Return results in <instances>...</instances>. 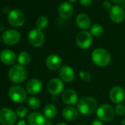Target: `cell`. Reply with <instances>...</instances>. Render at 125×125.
<instances>
[{
    "mask_svg": "<svg viewBox=\"0 0 125 125\" xmlns=\"http://www.w3.org/2000/svg\"><path fill=\"white\" fill-rule=\"evenodd\" d=\"M98 108L96 100L91 96H85L81 98L77 105V109L79 113L83 115H91L94 113Z\"/></svg>",
    "mask_w": 125,
    "mask_h": 125,
    "instance_id": "cell-1",
    "label": "cell"
},
{
    "mask_svg": "<svg viewBox=\"0 0 125 125\" xmlns=\"http://www.w3.org/2000/svg\"><path fill=\"white\" fill-rule=\"evenodd\" d=\"M91 60L96 66L99 67H105L110 62L111 56L109 52L106 49L97 48L92 52Z\"/></svg>",
    "mask_w": 125,
    "mask_h": 125,
    "instance_id": "cell-2",
    "label": "cell"
},
{
    "mask_svg": "<svg viewBox=\"0 0 125 125\" xmlns=\"http://www.w3.org/2000/svg\"><path fill=\"white\" fill-rule=\"evenodd\" d=\"M96 115L97 118L102 121H111L115 115V108H113L110 104H102L98 107L96 110Z\"/></svg>",
    "mask_w": 125,
    "mask_h": 125,
    "instance_id": "cell-3",
    "label": "cell"
},
{
    "mask_svg": "<svg viewBox=\"0 0 125 125\" xmlns=\"http://www.w3.org/2000/svg\"><path fill=\"white\" fill-rule=\"evenodd\" d=\"M27 76L26 69L21 65L13 66L8 72L9 79L14 83H21L24 82Z\"/></svg>",
    "mask_w": 125,
    "mask_h": 125,
    "instance_id": "cell-4",
    "label": "cell"
},
{
    "mask_svg": "<svg viewBox=\"0 0 125 125\" xmlns=\"http://www.w3.org/2000/svg\"><path fill=\"white\" fill-rule=\"evenodd\" d=\"M93 43L91 34L88 31L80 32L76 37V43L77 46L82 49H87L91 47Z\"/></svg>",
    "mask_w": 125,
    "mask_h": 125,
    "instance_id": "cell-5",
    "label": "cell"
},
{
    "mask_svg": "<svg viewBox=\"0 0 125 125\" xmlns=\"http://www.w3.org/2000/svg\"><path fill=\"white\" fill-rule=\"evenodd\" d=\"M10 99L14 102L21 103L27 99V91L21 86L15 85L10 88L8 92Z\"/></svg>",
    "mask_w": 125,
    "mask_h": 125,
    "instance_id": "cell-6",
    "label": "cell"
},
{
    "mask_svg": "<svg viewBox=\"0 0 125 125\" xmlns=\"http://www.w3.org/2000/svg\"><path fill=\"white\" fill-rule=\"evenodd\" d=\"M8 21L12 26L19 27L25 22L24 14L18 9H13L8 14Z\"/></svg>",
    "mask_w": 125,
    "mask_h": 125,
    "instance_id": "cell-7",
    "label": "cell"
},
{
    "mask_svg": "<svg viewBox=\"0 0 125 125\" xmlns=\"http://www.w3.org/2000/svg\"><path fill=\"white\" fill-rule=\"evenodd\" d=\"M29 42L35 47H39L43 45L44 42V34L41 30L38 28L32 30L28 35Z\"/></svg>",
    "mask_w": 125,
    "mask_h": 125,
    "instance_id": "cell-8",
    "label": "cell"
},
{
    "mask_svg": "<svg viewBox=\"0 0 125 125\" xmlns=\"http://www.w3.org/2000/svg\"><path fill=\"white\" fill-rule=\"evenodd\" d=\"M16 121V113L9 108L0 110V123L3 125H13Z\"/></svg>",
    "mask_w": 125,
    "mask_h": 125,
    "instance_id": "cell-9",
    "label": "cell"
},
{
    "mask_svg": "<svg viewBox=\"0 0 125 125\" xmlns=\"http://www.w3.org/2000/svg\"><path fill=\"white\" fill-rule=\"evenodd\" d=\"M21 38V35L19 32L15 30H6L2 35V40L4 43L7 45H15L16 44Z\"/></svg>",
    "mask_w": 125,
    "mask_h": 125,
    "instance_id": "cell-10",
    "label": "cell"
},
{
    "mask_svg": "<svg viewBox=\"0 0 125 125\" xmlns=\"http://www.w3.org/2000/svg\"><path fill=\"white\" fill-rule=\"evenodd\" d=\"M125 98L124 89L118 85L114 86L110 91V99L112 102L118 104H121Z\"/></svg>",
    "mask_w": 125,
    "mask_h": 125,
    "instance_id": "cell-11",
    "label": "cell"
},
{
    "mask_svg": "<svg viewBox=\"0 0 125 125\" xmlns=\"http://www.w3.org/2000/svg\"><path fill=\"white\" fill-rule=\"evenodd\" d=\"M64 88V84L60 78H53L52 79L48 85H47V90L52 95L56 96L60 94Z\"/></svg>",
    "mask_w": 125,
    "mask_h": 125,
    "instance_id": "cell-12",
    "label": "cell"
},
{
    "mask_svg": "<svg viewBox=\"0 0 125 125\" xmlns=\"http://www.w3.org/2000/svg\"><path fill=\"white\" fill-rule=\"evenodd\" d=\"M59 77L62 82L71 83L74 80L75 72L74 69L69 66H61L59 70Z\"/></svg>",
    "mask_w": 125,
    "mask_h": 125,
    "instance_id": "cell-13",
    "label": "cell"
},
{
    "mask_svg": "<svg viewBox=\"0 0 125 125\" xmlns=\"http://www.w3.org/2000/svg\"><path fill=\"white\" fill-rule=\"evenodd\" d=\"M62 100L66 104L71 106L75 104L78 102V94L74 89H66L62 94Z\"/></svg>",
    "mask_w": 125,
    "mask_h": 125,
    "instance_id": "cell-14",
    "label": "cell"
},
{
    "mask_svg": "<svg viewBox=\"0 0 125 125\" xmlns=\"http://www.w3.org/2000/svg\"><path fill=\"white\" fill-rule=\"evenodd\" d=\"M46 66L49 69L52 71H56L60 69L62 66L61 57L57 54H54L49 55L46 60Z\"/></svg>",
    "mask_w": 125,
    "mask_h": 125,
    "instance_id": "cell-15",
    "label": "cell"
},
{
    "mask_svg": "<svg viewBox=\"0 0 125 125\" xmlns=\"http://www.w3.org/2000/svg\"><path fill=\"white\" fill-rule=\"evenodd\" d=\"M110 17L114 23H121L125 17L124 9L118 5L113 6L110 10Z\"/></svg>",
    "mask_w": 125,
    "mask_h": 125,
    "instance_id": "cell-16",
    "label": "cell"
},
{
    "mask_svg": "<svg viewBox=\"0 0 125 125\" xmlns=\"http://www.w3.org/2000/svg\"><path fill=\"white\" fill-rule=\"evenodd\" d=\"M46 118L39 112L31 113L27 118V122L29 125H45Z\"/></svg>",
    "mask_w": 125,
    "mask_h": 125,
    "instance_id": "cell-17",
    "label": "cell"
},
{
    "mask_svg": "<svg viewBox=\"0 0 125 125\" xmlns=\"http://www.w3.org/2000/svg\"><path fill=\"white\" fill-rule=\"evenodd\" d=\"M43 89V84L41 80L38 79H32L27 84V91L32 95L39 94Z\"/></svg>",
    "mask_w": 125,
    "mask_h": 125,
    "instance_id": "cell-18",
    "label": "cell"
},
{
    "mask_svg": "<svg viewBox=\"0 0 125 125\" xmlns=\"http://www.w3.org/2000/svg\"><path fill=\"white\" fill-rule=\"evenodd\" d=\"M74 13L73 6L69 2L62 3L58 8V14L62 19H69L70 18Z\"/></svg>",
    "mask_w": 125,
    "mask_h": 125,
    "instance_id": "cell-19",
    "label": "cell"
},
{
    "mask_svg": "<svg viewBox=\"0 0 125 125\" xmlns=\"http://www.w3.org/2000/svg\"><path fill=\"white\" fill-rule=\"evenodd\" d=\"M0 60L6 65H13L16 60V56L11 50L5 49L0 54Z\"/></svg>",
    "mask_w": 125,
    "mask_h": 125,
    "instance_id": "cell-20",
    "label": "cell"
},
{
    "mask_svg": "<svg viewBox=\"0 0 125 125\" xmlns=\"http://www.w3.org/2000/svg\"><path fill=\"white\" fill-rule=\"evenodd\" d=\"M78 110L74 107L72 106H67L66 107L62 112V117L64 118L66 121H72L77 119L78 116Z\"/></svg>",
    "mask_w": 125,
    "mask_h": 125,
    "instance_id": "cell-21",
    "label": "cell"
},
{
    "mask_svg": "<svg viewBox=\"0 0 125 125\" xmlns=\"http://www.w3.org/2000/svg\"><path fill=\"white\" fill-rule=\"evenodd\" d=\"M77 25L82 30H88L91 27V19L89 16L85 13L79 14L76 18Z\"/></svg>",
    "mask_w": 125,
    "mask_h": 125,
    "instance_id": "cell-22",
    "label": "cell"
},
{
    "mask_svg": "<svg viewBox=\"0 0 125 125\" xmlns=\"http://www.w3.org/2000/svg\"><path fill=\"white\" fill-rule=\"evenodd\" d=\"M57 113L56 106L53 104H48L43 108V115L46 118L52 119L54 118Z\"/></svg>",
    "mask_w": 125,
    "mask_h": 125,
    "instance_id": "cell-23",
    "label": "cell"
},
{
    "mask_svg": "<svg viewBox=\"0 0 125 125\" xmlns=\"http://www.w3.org/2000/svg\"><path fill=\"white\" fill-rule=\"evenodd\" d=\"M31 60V56L30 54L27 52H22L19 54L18 57V62L21 66H27L30 63Z\"/></svg>",
    "mask_w": 125,
    "mask_h": 125,
    "instance_id": "cell-24",
    "label": "cell"
},
{
    "mask_svg": "<svg viewBox=\"0 0 125 125\" xmlns=\"http://www.w3.org/2000/svg\"><path fill=\"white\" fill-rule=\"evenodd\" d=\"M104 31L103 27L99 24H93L90 27V33L91 34L92 36L94 37H99L102 35Z\"/></svg>",
    "mask_w": 125,
    "mask_h": 125,
    "instance_id": "cell-25",
    "label": "cell"
},
{
    "mask_svg": "<svg viewBox=\"0 0 125 125\" xmlns=\"http://www.w3.org/2000/svg\"><path fill=\"white\" fill-rule=\"evenodd\" d=\"M48 23H49L48 19L46 16H40L37 19L36 25H37L38 29H39V30H43V29H45L47 27Z\"/></svg>",
    "mask_w": 125,
    "mask_h": 125,
    "instance_id": "cell-26",
    "label": "cell"
},
{
    "mask_svg": "<svg viewBox=\"0 0 125 125\" xmlns=\"http://www.w3.org/2000/svg\"><path fill=\"white\" fill-rule=\"evenodd\" d=\"M27 103H28V105L32 109H38L41 105L40 99L37 97H35V96L30 97L28 99Z\"/></svg>",
    "mask_w": 125,
    "mask_h": 125,
    "instance_id": "cell-27",
    "label": "cell"
},
{
    "mask_svg": "<svg viewBox=\"0 0 125 125\" xmlns=\"http://www.w3.org/2000/svg\"><path fill=\"white\" fill-rule=\"evenodd\" d=\"M79 76H80V79L85 83H88V82L91 81V80L90 73H88V72H86L85 70H81L79 72Z\"/></svg>",
    "mask_w": 125,
    "mask_h": 125,
    "instance_id": "cell-28",
    "label": "cell"
},
{
    "mask_svg": "<svg viewBox=\"0 0 125 125\" xmlns=\"http://www.w3.org/2000/svg\"><path fill=\"white\" fill-rule=\"evenodd\" d=\"M27 113H28V110L27 109L24 107V106H21V107H19L17 109H16V114L20 117V118H24L27 115Z\"/></svg>",
    "mask_w": 125,
    "mask_h": 125,
    "instance_id": "cell-29",
    "label": "cell"
},
{
    "mask_svg": "<svg viewBox=\"0 0 125 125\" xmlns=\"http://www.w3.org/2000/svg\"><path fill=\"white\" fill-rule=\"evenodd\" d=\"M115 114L118 115H124L125 114V106L121 103L118 104L115 107Z\"/></svg>",
    "mask_w": 125,
    "mask_h": 125,
    "instance_id": "cell-30",
    "label": "cell"
},
{
    "mask_svg": "<svg viewBox=\"0 0 125 125\" xmlns=\"http://www.w3.org/2000/svg\"><path fill=\"white\" fill-rule=\"evenodd\" d=\"M93 0H80V2L83 6H88L92 3Z\"/></svg>",
    "mask_w": 125,
    "mask_h": 125,
    "instance_id": "cell-31",
    "label": "cell"
},
{
    "mask_svg": "<svg viewBox=\"0 0 125 125\" xmlns=\"http://www.w3.org/2000/svg\"><path fill=\"white\" fill-rule=\"evenodd\" d=\"M103 7H104V8L106 9V10H109V9L110 10L111 8H112L110 2H108V1H107V0H105V1L103 2Z\"/></svg>",
    "mask_w": 125,
    "mask_h": 125,
    "instance_id": "cell-32",
    "label": "cell"
},
{
    "mask_svg": "<svg viewBox=\"0 0 125 125\" xmlns=\"http://www.w3.org/2000/svg\"><path fill=\"white\" fill-rule=\"evenodd\" d=\"M91 125H104L103 122L100 121L99 119H95L92 121Z\"/></svg>",
    "mask_w": 125,
    "mask_h": 125,
    "instance_id": "cell-33",
    "label": "cell"
},
{
    "mask_svg": "<svg viewBox=\"0 0 125 125\" xmlns=\"http://www.w3.org/2000/svg\"><path fill=\"white\" fill-rule=\"evenodd\" d=\"M111 1L114 3L119 4V3H123L124 2V0H111Z\"/></svg>",
    "mask_w": 125,
    "mask_h": 125,
    "instance_id": "cell-34",
    "label": "cell"
},
{
    "mask_svg": "<svg viewBox=\"0 0 125 125\" xmlns=\"http://www.w3.org/2000/svg\"><path fill=\"white\" fill-rule=\"evenodd\" d=\"M17 125H27V123L24 120H21L18 122Z\"/></svg>",
    "mask_w": 125,
    "mask_h": 125,
    "instance_id": "cell-35",
    "label": "cell"
},
{
    "mask_svg": "<svg viewBox=\"0 0 125 125\" xmlns=\"http://www.w3.org/2000/svg\"><path fill=\"white\" fill-rule=\"evenodd\" d=\"M56 125H67L66 124H65V123H63V122H61V123H58V124H57Z\"/></svg>",
    "mask_w": 125,
    "mask_h": 125,
    "instance_id": "cell-36",
    "label": "cell"
},
{
    "mask_svg": "<svg viewBox=\"0 0 125 125\" xmlns=\"http://www.w3.org/2000/svg\"><path fill=\"white\" fill-rule=\"evenodd\" d=\"M121 124H122V125H125V119H124V120L121 121Z\"/></svg>",
    "mask_w": 125,
    "mask_h": 125,
    "instance_id": "cell-37",
    "label": "cell"
},
{
    "mask_svg": "<svg viewBox=\"0 0 125 125\" xmlns=\"http://www.w3.org/2000/svg\"><path fill=\"white\" fill-rule=\"evenodd\" d=\"M123 9L125 10V0H124V2H123Z\"/></svg>",
    "mask_w": 125,
    "mask_h": 125,
    "instance_id": "cell-38",
    "label": "cell"
},
{
    "mask_svg": "<svg viewBox=\"0 0 125 125\" xmlns=\"http://www.w3.org/2000/svg\"><path fill=\"white\" fill-rule=\"evenodd\" d=\"M69 2H77V0H69Z\"/></svg>",
    "mask_w": 125,
    "mask_h": 125,
    "instance_id": "cell-39",
    "label": "cell"
},
{
    "mask_svg": "<svg viewBox=\"0 0 125 125\" xmlns=\"http://www.w3.org/2000/svg\"><path fill=\"white\" fill-rule=\"evenodd\" d=\"M78 125H83V124H78Z\"/></svg>",
    "mask_w": 125,
    "mask_h": 125,
    "instance_id": "cell-40",
    "label": "cell"
},
{
    "mask_svg": "<svg viewBox=\"0 0 125 125\" xmlns=\"http://www.w3.org/2000/svg\"><path fill=\"white\" fill-rule=\"evenodd\" d=\"M0 41H1V39H0Z\"/></svg>",
    "mask_w": 125,
    "mask_h": 125,
    "instance_id": "cell-41",
    "label": "cell"
}]
</instances>
